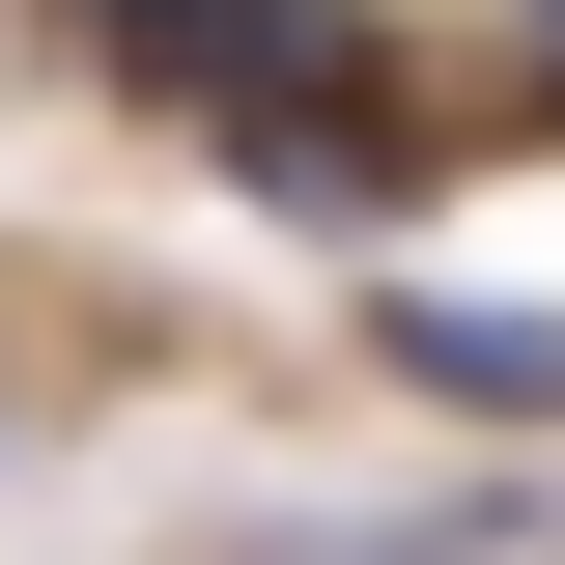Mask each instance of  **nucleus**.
I'll return each mask as SVG.
<instances>
[{"mask_svg":"<svg viewBox=\"0 0 565 565\" xmlns=\"http://www.w3.org/2000/svg\"><path fill=\"white\" fill-rule=\"evenodd\" d=\"M537 29H565V0H537Z\"/></svg>","mask_w":565,"mask_h":565,"instance_id":"obj_2","label":"nucleus"},{"mask_svg":"<svg viewBox=\"0 0 565 565\" xmlns=\"http://www.w3.org/2000/svg\"><path fill=\"white\" fill-rule=\"evenodd\" d=\"M396 367L452 424H565V311H481V282H396Z\"/></svg>","mask_w":565,"mask_h":565,"instance_id":"obj_1","label":"nucleus"}]
</instances>
